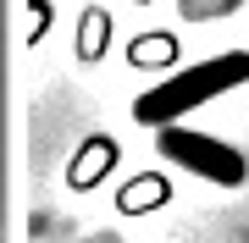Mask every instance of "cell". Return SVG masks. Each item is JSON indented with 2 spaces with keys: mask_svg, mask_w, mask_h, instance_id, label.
<instances>
[{
  "mask_svg": "<svg viewBox=\"0 0 249 243\" xmlns=\"http://www.w3.org/2000/svg\"><path fill=\"white\" fill-rule=\"evenodd\" d=\"M166 45H172V39H144L133 55H139V61H160V55H166Z\"/></svg>",
  "mask_w": 249,
  "mask_h": 243,
  "instance_id": "cell-6",
  "label": "cell"
},
{
  "mask_svg": "<svg viewBox=\"0 0 249 243\" xmlns=\"http://www.w3.org/2000/svg\"><path fill=\"white\" fill-rule=\"evenodd\" d=\"M238 83H249V55H244V50H222V55H211V61L183 66L178 78L155 83L150 94H139V99H133V116H139L144 127H172L183 111L211 105L216 94L238 89Z\"/></svg>",
  "mask_w": 249,
  "mask_h": 243,
  "instance_id": "cell-1",
  "label": "cell"
},
{
  "mask_svg": "<svg viewBox=\"0 0 249 243\" xmlns=\"http://www.w3.org/2000/svg\"><path fill=\"white\" fill-rule=\"evenodd\" d=\"M160 155H166L172 166H183V171H194V177L205 182H222V188H238V182L249 177V166H244V155L222 144L216 133H194V127H183V122H172V127H160Z\"/></svg>",
  "mask_w": 249,
  "mask_h": 243,
  "instance_id": "cell-2",
  "label": "cell"
},
{
  "mask_svg": "<svg viewBox=\"0 0 249 243\" xmlns=\"http://www.w3.org/2000/svg\"><path fill=\"white\" fill-rule=\"evenodd\" d=\"M160 199H166V182H160V177H139V188H127L116 205L133 216V210H150V205H160Z\"/></svg>",
  "mask_w": 249,
  "mask_h": 243,
  "instance_id": "cell-4",
  "label": "cell"
},
{
  "mask_svg": "<svg viewBox=\"0 0 249 243\" xmlns=\"http://www.w3.org/2000/svg\"><path fill=\"white\" fill-rule=\"evenodd\" d=\"M111 161H116V144L100 133V138H89V149H78V161L67 166V182L72 188H94V182L111 171Z\"/></svg>",
  "mask_w": 249,
  "mask_h": 243,
  "instance_id": "cell-3",
  "label": "cell"
},
{
  "mask_svg": "<svg viewBox=\"0 0 249 243\" xmlns=\"http://www.w3.org/2000/svg\"><path fill=\"white\" fill-rule=\"evenodd\" d=\"M106 11H94V17H83V33H78V55H83V61H94V55H100V45H106Z\"/></svg>",
  "mask_w": 249,
  "mask_h": 243,
  "instance_id": "cell-5",
  "label": "cell"
}]
</instances>
